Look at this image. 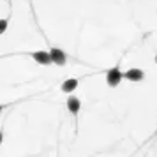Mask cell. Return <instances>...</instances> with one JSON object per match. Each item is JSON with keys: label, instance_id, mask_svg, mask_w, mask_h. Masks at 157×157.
Returning a JSON list of instances; mask_svg holds the SVG:
<instances>
[{"label": "cell", "instance_id": "1", "mask_svg": "<svg viewBox=\"0 0 157 157\" xmlns=\"http://www.w3.org/2000/svg\"><path fill=\"white\" fill-rule=\"evenodd\" d=\"M122 78H124V74L120 72V69L118 67H113V69H109L106 74V83L108 86H111V88H115V86L120 85Z\"/></svg>", "mask_w": 157, "mask_h": 157}, {"label": "cell", "instance_id": "2", "mask_svg": "<svg viewBox=\"0 0 157 157\" xmlns=\"http://www.w3.org/2000/svg\"><path fill=\"white\" fill-rule=\"evenodd\" d=\"M50 57H51V62L57 64V65H65V62H67V55L60 48H51Z\"/></svg>", "mask_w": 157, "mask_h": 157}, {"label": "cell", "instance_id": "3", "mask_svg": "<svg viewBox=\"0 0 157 157\" xmlns=\"http://www.w3.org/2000/svg\"><path fill=\"white\" fill-rule=\"evenodd\" d=\"M32 58L36 60L37 64H41V65H48V64H51L50 51H34V53H32Z\"/></svg>", "mask_w": 157, "mask_h": 157}, {"label": "cell", "instance_id": "4", "mask_svg": "<svg viewBox=\"0 0 157 157\" xmlns=\"http://www.w3.org/2000/svg\"><path fill=\"white\" fill-rule=\"evenodd\" d=\"M124 74V78L129 79V81H141L143 78H145V72L141 71V69H129L127 72H122Z\"/></svg>", "mask_w": 157, "mask_h": 157}, {"label": "cell", "instance_id": "5", "mask_svg": "<svg viewBox=\"0 0 157 157\" xmlns=\"http://www.w3.org/2000/svg\"><path fill=\"white\" fill-rule=\"evenodd\" d=\"M62 92H65V94H72L76 88H78V79L76 78H71V79H65L64 83H62Z\"/></svg>", "mask_w": 157, "mask_h": 157}, {"label": "cell", "instance_id": "6", "mask_svg": "<svg viewBox=\"0 0 157 157\" xmlns=\"http://www.w3.org/2000/svg\"><path fill=\"white\" fill-rule=\"evenodd\" d=\"M79 108H81V102H79V99H78V97H74V95H71V97L67 99V109H69L72 115H78Z\"/></svg>", "mask_w": 157, "mask_h": 157}, {"label": "cell", "instance_id": "7", "mask_svg": "<svg viewBox=\"0 0 157 157\" xmlns=\"http://www.w3.org/2000/svg\"><path fill=\"white\" fill-rule=\"evenodd\" d=\"M6 30H7V20L4 18V20H0V36H2Z\"/></svg>", "mask_w": 157, "mask_h": 157}, {"label": "cell", "instance_id": "8", "mask_svg": "<svg viewBox=\"0 0 157 157\" xmlns=\"http://www.w3.org/2000/svg\"><path fill=\"white\" fill-rule=\"evenodd\" d=\"M2 141H4V132L0 131V145H2Z\"/></svg>", "mask_w": 157, "mask_h": 157}, {"label": "cell", "instance_id": "9", "mask_svg": "<svg viewBox=\"0 0 157 157\" xmlns=\"http://www.w3.org/2000/svg\"><path fill=\"white\" fill-rule=\"evenodd\" d=\"M2 109H4V106H2V104H0V113H2Z\"/></svg>", "mask_w": 157, "mask_h": 157}, {"label": "cell", "instance_id": "10", "mask_svg": "<svg viewBox=\"0 0 157 157\" xmlns=\"http://www.w3.org/2000/svg\"><path fill=\"white\" fill-rule=\"evenodd\" d=\"M155 62H157V55H155Z\"/></svg>", "mask_w": 157, "mask_h": 157}]
</instances>
